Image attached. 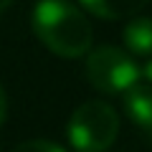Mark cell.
I'll use <instances>...</instances> for the list:
<instances>
[{
  "mask_svg": "<svg viewBox=\"0 0 152 152\" xmlns=\"http://www.w3.org/2000/svg\"><path fill=\"white\" fill-rule=\"evenodd\" d=\"M124 43L132 53L150 56L152 53V18L134 15L124 26Z\"/></svg>",
  "mask_w": 152,
  "mask_h": 152,
  "instance_id": "obj_6",
  "label": "cell"
},
{
  "mask_svg": "<svg viewBox=\"0 0 152 152\" xmlns=\"http://www.w3.org/2000/svg\"><path fill=\"white\" fill-rule=\"evenodd\" d=\"M145 79H147V81L152 84V61H150V64L145 66Z\"/></svg>",
  "mask_w": 152,
  "mask_h": 152,
  "instance_id": "obj_9",
  "label": "cell"
},
{
  "mask_svg": "<svg viewBox=\"0 0 152 152\" xmlns=\"http://www.w3.org/2000/svg\"><path fill=\"white\" fill-rule=\"evenodd\" d=\"M10 152H66V150L48 140H31V142H23V145L13 147Z\"/></svg>",
  "mask_w": 152,
  "mask_h": 152,
  "instance_id": "obj_7",
  "label": "cell"
},
{
  "mask_svg": "<svg viewBox=\"0 0 152 152\" xmlns=\"http://www.w3.org/2000/svg\"><path fill=\"white\" fill-rule=\"evenodd\" d=\"M5 112H8V99H5V91L0 86V124L5 122Z\"/></svg>",
  "mask_w": 152,
  "mask_h": 152,
  "instance_id": "obj_8",
  "label": "cell"
},
{
  "mask_svg": "<svg viewBox=\"0 0 152 152\" xmlns=\"http://www.w3.org/2000/svg\"><path fill=\"white\" fill-rule=\"evenodd\" d=\"M33 31L46 48L64 58L84 56L94 38L86 15L69 0H41L33 10Z\"/></svg>",
  "mask_w": 152,
  "mask_h": 152,
  "instance_id": "obj_1",
  "label": "cell"
},
{
  "mask_svg": "<svg viewBox=\"0 0 152 152\" xmlns=\"http://www.w3.org/2000/svg\"><path fill=\"white\" fill-rule=\"evenodd\" d=\"M13 0H0V13H5L8 10V5H10Z\"/></svg>",
  "mask_w": 152,
  "mask_h": 152,
  "instance_id": "obj_10",
  "label": "cell"
},
{
  "mask_svg": "<svg viewBox=\"0 0 152 152\" xmlns=\"http://www.w3.org/2000/svg\"><path fill=\"white\" fill-rule=\"evenodd\" d=\"M119 134V114L107 102H86L69 119V142L76 152H104Z\"/></svg>",
  "mask_w": 152,
  "mask_h": 152,
  "instance_id": "obj_2",
  "label": "cell"
},
{
  "mask_svg": "<svg viewBox=\"0 0 152 152\" xmlns=\"http://www.w3.org/2000/svg\"><path fill=\"white\" fill-rule=\"evenodd\" d=\"M124 112L147 137H152V86L137 81L124 91Z\"/></svg>",
  "mask_w": 152,
  "mask_h": 152,
  "instance_id": "obj_4",
  "label": "cell"
},
{
  "mask_svg": "<svg viewBox=\"0 0 152 152\" xmlns=\"http://www.w3.org/2000/svg\"><path fill=\"white\" fill-rule=\"evenodd\" d=\"M86 79L94 89L104 94H124L140 81V66L122 48L102 46L86 58Z\"/></svg>",
  "mask_w": 152,
  "mask_h": 152,
  "instance_id": "obj_3",
  "label": "cell"
},
{
  "mask_svg": "<svg viewBox=\"0 0 152 152\" xmlns=\"http://www.w3.org/2000/svg\"><path fill=\"white\" fill-rule=\"evenodd\" d=\"M150 0H81V5L89 13L107 20H122V18H134Z\"/></svg>",
  "mask_w": 152,
  "mask_h": 152,
  "instance_id": "obj_5",
  "label": "cell"
}]
</instances>
